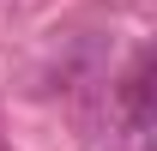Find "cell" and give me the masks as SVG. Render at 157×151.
<instances>
[{
	"label": "cell",
	"mask_w": 157,
	"mask_h": 151,
	"mask_svg": "<svg viewBox=\"0 0 157 151\" xmlns=\"http://www.w3.org/2000/svg\"><path fill=\"white\" fill-rule=\"evenodd\" d=\"M145 85H151V73H145V55H139V60H133V73H127V85H121V115H127V127H133V133H145V127H151Z\"/></svg>",
	"instance_id": "cell-1"
}]
</instances>
